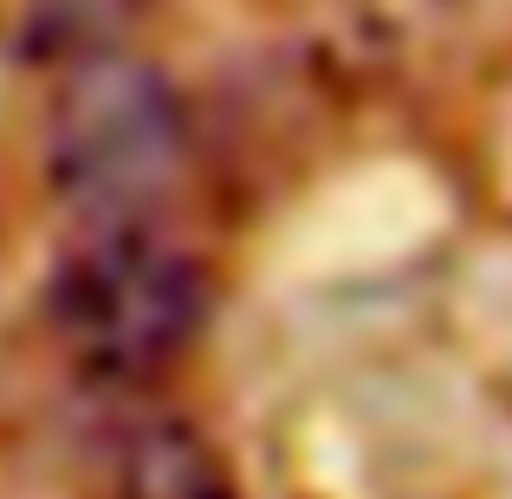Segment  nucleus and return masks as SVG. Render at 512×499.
<instances>
[{
	"instance_id": "f257e3e1",
	"label": "nucleus",
	"mask_w": 512,
	"mask_h": 499,
	"mask_svg": "<svg viewBox=\"0 0 512 499\" xmlns=\"http://www.w3.org/2000/svg\"><path fill=\"white\" fill-rule=\"evenodd\" d=\"M52 98L39 124L46 182L85 227L163 221L188 169V104L156 59L124 46L52 65Z\"/></svg>"
},
{
	"instance_id": "f03ea898",
	"label": "nucleus",
	"mask_w": 512,
	"mask_h": 499,
	"mask_svg": "<svg viewBox=\"0 0 512 499\" xmlns=\"http://www.w3.org/2000/svg\"><path fill=\"white\" fill-rule=\"evenodd\" d=\"M208 266L163 221H98L46 286L59 350L98 383H156L208 325Z\"/></svg>"
},
{
	"instance_id": "7ed1b4c3",
	"label": "nucleus",
	"mask_w": 512,
	"mask_h": 499,
	"mask_svg": "<svg viewBox=\"0 0 512 499\" xmlns=\"http://www.w3.org/2000/svg\"><path fill=\"white\" fill-rule=\"evenodd\" d=\"M467 0H318V52L357 78H409L461 39Z\"/></svg>"
},
{
	"instance_id": "20e7f679",
	"label": "nucleus",
	"mask_w": 512,
	"mask_h": 499,
	"mask_svg": "<svg viewBox=\"0 0 512 499\" xmlns=\"http://www.w3.org/2000/svg\"><path fill=\"white\" fill-rule=\"evenodd\" d=\"M104 499H240L221 448L182 415H143L104 461Z\"/></svg>"
},
{
	"instance_id": "39448f33",
	"label": "nucleus",
	"mask_w": 512,
	"mask_h": 499,
	"mask_svg": "<svg viewBox=\"0 0 512 499\" xmlns=\"http://www.w3.org/2000/svg\"><path fill=\"white\" fill-rule=\"evenodd\" d=\"M124 13H130V0H33L26 39H33V52L46 65H65V59H85V52L117 46Z\"/></svg>"
}]
</instances>
